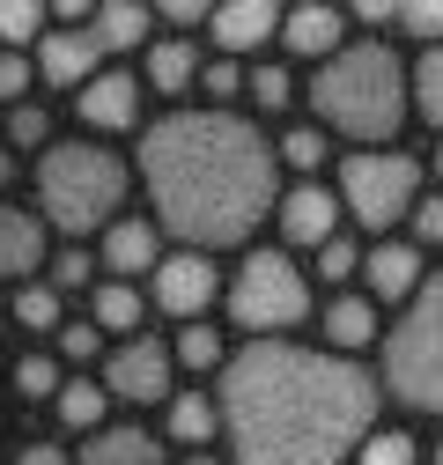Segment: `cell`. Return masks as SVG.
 I'll use <instances>...</instances> for the list:
<instances>
[{
    "label": "cell",
    "instance_id": "cell-1",
    "mask_svg": "<svg viewBox=\"0 0 443 465\" xmlns=\"http://www.w3.org/2000/svg\"><path fill=\"white\" fill-rule=\"evenodd\" d=\"M377 377L332 347L251 340L222 362L214 414L230 465H340L377 429Z\"/></svg>",
    "mask_w": 443,
    "mask_h": 465
},
{
    "label": "cell",
    "instance_id": "cell-2",
    "mask_svg": "<svg viewBox=\"0 0 443 465\" xmlns=\"http://www.w3.org/2000/svg\"><path fill=\"white\" fill-rule=\"evenodd\" d=\"M141 185L162 237L230 252L273 214V141L237 111H171L141 134Z\"/></svg>",
    "mask_w": 443,
    "mask_h": 465
},
{
    "label": "cell",
    "instance_id": "cell-3",
    "mask_svg": "<svg viewBox=\"0 0 443 465\" xmlns=\"http://www.w3.org/2000/svg\"><path fill=\"white\" fill-rule=\"evenodd\" d=\"M310 111L318 134H348L362 148H384L407 126V67L392 60V45H340L310 74Z\"/></svg>",
    "mask_w": 443,
    "mask_h": 465
},
{
    "label": "cell",
    "instance_id": "cell-4",
    "mask_svg": "<svg viewBox=\"0 0 443 465\" xmlns=\"http://www.w3.org/2000/svg\"><path fill=\"white\" fill-rule=\"evenodd\" d=\"M37 207L67 237H96L126 207V163L96 141H60L37 155Z\"/></svg>",
    "mask_w": 443,
    "mask_h": 465
},
{
    "label": "cell",
    "instance_id": "cell-5",
    "mask_svg": "<svg viewBox=\"0 0 443 465\" xmlns=\"http://www.w3.org/2000/svg\"><path fill=\"white\" fill-rule=\"evenodd\" d=\"M384 391L414 414H443V273H421L392 340H384Z\"/></svg>",
    "mask_w": 443,
    "mask_h": 465
},
{
    "label": "cell",
    "instance_id": "cell-6",
    "mask_svg": "<svg viewBox=\"0 0 443 465\" xmlns=\"http://www.w3.org/2000/svg\"><path fill=\"white\" fill-rule=\"evenodd\" d=\"M340 214H355L369 237H384L392 222H407L414 214V200H421V163L414 155H399V148H355L348 163H340Z\"/></svg>",
    "mask_w": 443,
    "mask_h": 465
},
{
    "label": "cell",
    "instance_id": "cell-7",
    "mask_svg": "<svg viewBox=\"0 0 443 465\" xmlns=\"http://www.w3.org/2000/svg\"><path fill=\"white\" fill-rule=\"evenodd\" d=\"M230 318H237L244 332H259V340L303 325V318H310V281H303V266H296L289 252H244V266L230 273Z\"/></svg>",
    "mask_w": 443,
    "mask_h": 465
},
{
    "label": "cell",
    "instance_id": "cell-8",
    "mask_svg": "<svg viewBox=\"0 0 443 465\" xmlns=\"http://www.w3.org/2000/svg\"><path fill=\"white\" fill-rule=\"evenodd\" d=\"M171 347L133 332L111 347V362H103V399H126V406H155V399H171Z\"/></svg>",
    "mask_w": 443,
    "mask_h": 465
},
{
    "label": "cell",
    "instance_id": "cell-9",
    "mask_svg": "<svg viewBox=\"0 0 443 465\" xmlns=\"http://www.w3.org/2000/svg\"><path fill=\"white\" fill-rule=\"evenodd\" d=\"M155 311H171V318H200L214 303V259L207 252H171V259H155Z\"/></svg>",
    "mask_w": 443,
    "mask_h": 465
},
{
    "label": "cell",
    "instance_id": "cell-10",
    "mask_svg": "<svg viewBox=\"0 0 443 465\" xmlns=\"http://www.w3.org/2000/svg\"><path fill=\"white\" fill-rule=\"evenodd\" d=\"M273 222H281V244L318 252V244H332V237H340V200H332L325 185H296V193H281V200H273Z\"/></svg>",
    "mask_w": 443,
    "mask_h": 465
},
{
    "label": "cell",
    "instance_id": "cell-11",
    "mask_svg": "<svg viewBox=\"0 0 443 465\" xmlns=\"http://www.w3.org/2000/svg\"><path fill=\"white\" fill-rule=\"evenodd\" d=\"M74 119H89L96 134H126V126H141V82L96 67V74L74 89Z\"/></svg>",
    "mask_w": 443,
    "mask_h": 465
},
{
    "label": "cell",
    "instance_id": "cell-12",
    "mask_svg": "<svg viewBox=\"0 0 443 465\" xmlns=\"http://www.w3.org/2000/svg\"><path fill=\"white\" fill-rule=\"evenodd\" d=\"M207 37H214L222 60L259 52V45L281 37V8H273V0H237V8H214V15H207Z\"/></svg>",
    "mask_w": 443,
    "mask_h": 465
},
{
    "label": "cell",
    "instance_id": "cell-13",
    "mask_svg": "<svg viewBox=\"0 0 443 465\" xmlns=\"http://www.w3.org/2000/svg\"><path fill=\"white\" fill-rule=\"evenodd\" d=\"M281 45L296 52V60H332V52H340L348 45V15L340 8H325V0H310V8H289L281 15Z\"/></svg>",
    "mask_w": 443,
    "mask_h": 465
},
{
    "label": "cell",
    "instance_id": "cell-14",
    "mask_svg": "<svg viewBox=\"0 0 443 465\" xmlns=\"http://www.w3.org/2000/svg\"><path fill=\"white\" fill-rule=\"evenodd\" d=\"M96 60H103V52L89 45V30H44V37H37V60H30V67H37L52 89H82V82L96 74Z\"/></svg>",
    "mask_w": 443,
    "mask_h": 465
},
{
    "label": "cell",
    "instance_id": "cell-15",
    "mask_svg": "<svg viewBox=\"0 0 443 465\" xmlns=\"http://www.w3.org/2000/svg\"><path fill=\"white\" fill-rule=\"evenodd\" d=\"M362 288H369V303H407L421 288V252L384 237L377 252H362Z\"/></svg>",
    "mask_w": 443,
    "mask_h": 465
},
{
    "label": "cell",
    "instance_id": "cell-16",
    "mask_svg": "<svg viewBox=\"0 0 443 465\" xmlns=\"http://www.w3.org/2000/svg\"><path fill=\"white\" fill-rule=\"evenodd\" d=\"M155 222H133V214H119L103 229V266H111V281H133V273H155Z\"/></svg>",
    "mask_w": 443,
    "mask_h": 465
},
{
    "label": "cell",
    "instance_id": "cell-17",
    "mask_svg": "<svg viewBox=\"0 0 443 465\" xmlns=\"http://www.w3.org/2000/svg\"><path fill=\"white\" fill-rule=\"evenodd\" d=\"M44 266V214H23V207H0V273L23 281Z\"/></svg>",
    "mask_w": 443,
    "mask_h": 465
},
{
    "label": "cell",
    "instance_id": "cell-18",
    "mask_svg": "<svg viewBox=\"0 0 443 465\" xmlns=\"http://www.w3.org/2000/svg\"><path fill=\"white\" fill-rule=\"evenodd\" d=\"M148 30H155V15L148 8H126V0H103V8H89V45L103 52H133V45H148Z\"/></svg>",
    "mask_w": 443,
    "mask_h": 465
},
{
    "label": "cell",
    "instance_id": "cell-19",
    "mask_svg": "<svg viewBox=\"0 0 443 465\" xmlns=\"http://www.w3.org/2000/svg\"><path fill=\"white\" fill-rule=\"evenodd\" d=\"M325 340H332V355H362V347L377 340V303L369 296H332L325 303Z\"/></svg>",
    "mask_w": 443,
    "mask_h": 465
},
{
    "label": "cell",
    "instance_id": "cell-20",
    "mask_svg": "<svg viewBox=\"0 0 443 465\" xmlns=\"http://www.w3.org/2000/svg\"><path fill=\"white\" fill-rule=\"evenodd\" d=\"M74 465H162V450H155L148 429H96Z\"/></svg>",
    "mask_w": 443,
    "mask_h": 465
},
{
    "label": "cell",
    "instance_id": "cell-21",
    "mask_svg": "<svg viewBox=\"0 0 443 465\" xmlns=\"http://www.w3.org/2000/svg\"><path fill=\"white\" fill-rule=\"evenodd\" d=\"M148 82H155V96L192 89V82H200V52H192L185 37H155V45H148Z\"/></svg>",
    "mask_w": 443,
    "mask_h": 465
},
{
    "label": "cell",
    "instance_id": "cell-22",
    "mask_svg": "<svg viewBox=\"0 0 443 465\" xmlns=\"http://www.w3.org/2000/svg\"><path fill=\"white\" fill-rule=\"evenodd\" d=\"M141 311H148V303H141V288H133V281H103L96 296H89V325H96V332H126V340H133Z\"/></svg>",
    "mask_w": 443,
    "mask_h": 465
},
{
    "label": "cell",
    "instance_id": "cell-23",
    "mask_svg": "<svg viewBox=\"0 0 443 465\" xmlns=\"http://www.w3.org/2000/svg\"><path fill=\"white\" fill-rule=\"evenodd\" d=\"M214 429H222V414H214V399L207 391H171V436L178 443H214Z\"/></svg>",
    "mask_w": 443,
    "mask_h": 465
},
{
    "label": "cell",
    "instance_id": "cell-24",
    "mask_svg": "<svg viewBox=\"0 0 443 465\" xmlns=\"http://www.w3.org/2000/svg\"><path fill=\"white\" fill-rule=\"evenodd\" d=\"M407 111H421L428 126H443V45H428L414 60V82H407Z\"/></svg>",
    "mask_w": 443,
    "mask_h": 465
},
{
    "label": "cell",
    "instance_id": "cell-25",
    "mask_svg": "<svg viewBox=\"0 0 443 465\" xmlns=\"http://www.w3.org/2000/svg\"><path fill=\"white\" fill-rule=\"evenodd\" d=\"M325 155H332V141H325L318 126H289V134H281V148H273V163H289L303 185H310V170H325Z\"/></svg>",
    "mask_w": 443,
    "mask_h": 465
},
{
    "label": "cell",
    "instance_id": "cell-26",
    "mask_svg": "<svg viewBox=\"0 0 443 465\" xmlns=\"http://www.w3.org/2000/svg\"><path fill=\"white\" fill-rule=\"evenodd\" d=\"M44 37V8L37 0H0V52H23Z\"/></svg>",
    "mask_w": 443,
    "mask_h": 465
},
{
    "label": "cell",
    "instance_id": "cell-27",
    "mask_svg": "<svg viewBox=\"0 0 443 465\" xmlns=\"http://www.w3.org/2000/svg\"><path fill=\"white\" fill-rule=\"evenodd\" d=\"M52 406H60V421H67V429H89V436H96V421H103V391H96L89 377L60 384V399H52Z\"/></svg>",
    "mask_w": 443,
    "mask_h": 465
},
{
    "label": "cell",
    "instance_id": "cell-28",
    "mask_svg": "<svg viewBox=\"0 0 443 465\" xmlns=\"http://www.w3.org/2000/svg\"><path fill=\"white\" fill-rule=\"evenodd\" d=\"M171 362H185V370H214V362H230V355H222V332L192 318V325L178 332V347H171Z\"/></svg>",
    "mask_w": 443,
    "mask_h": 465
},
{
    "label": "cell",
    "instance_id": "cell-29",
    "mask_svg": "<svg viewBox=\"0 0 443 465\" xmlns=\"http://www.w3.org/2000/svg\"><path fill=\"white\" fill-rule=\"evenodd\" d=\"M355 465H414V436H399V429H369V436L355 443Z\"/></svg>",
    "mask_w": 443,
    "mask_h": 465
},
{
    "label": "cell",
    "instance_id": "cell-30",
    "mask_svg": "<svg viewBox=\"0 0 443 465\" xmlns=\"http://www.w3.org/2000/svg\"><path fill=\"white\" fill-rule=\"evenodd\" d=\"M15 325H30V332H60V296L37 281V288H23L15 296Z\"/></svg>",
    "mask_w": 443,
    "mask_h": 465
},
{
    "label": "cell",
    "instance_id": "cell-31",
    "mask_svg": "<svg viewBox=\"0 0 443 465\" xmlns=\"http://www.w3.org/2000/svg\"><path fill=\"white\" fill-rule=\"evenodd\" d=\"M244 89H251V104H259V111H281V104L296 96L289 67H273V60H266V67H251V74H244Z\"/></svg>",
    "mask_w": 443,
    "mask_h": 465
},
{
    "label": "cell",
    "instance_id": "cell-32",
    "mask_svg": "<svg viewBox=\"0 0 443 465\" xmlns=\"http://www.w3.org/2000/svg\"><path fill=\"white\" fill-rule=\"evenodd\" d=\"M15 391L23 399H60V362L52 355H23L15 362Z\"/></svg>",
    "mask_w": 443,
    "mask_h": 465
},
{
    "label": "cell",
    "instance_id": "cell-33",
    "mask_svg": "<svg viewBox=\"0 0 443 465\" xmlns=\"http://www.w3.org/2000/svg\"><path fill=\"white\" fill-rule=\"evenodd\" d=\"M89 273H96V259L74 244V252H60V259H52V281H44V288H52V296H67V288H89Z\"/></svg>",
    "mask_w": 443,
    "mask_h": 465
},
{
    "label": "cell",
    "instance_id": "cell-34",
    "mask_svg": "<svg viewBox=\"0 0 443 465\" xmlns=\"http://www.w3.org/2000/svg\"><path fill=\"white\" fill-rule=\"evenodd\" d=\"M44 134H52L44 104H15V111H8V141H15V148H44Z\"/></svg>",
    "mask_w": 443,
    "mask_h": 465
},
{
    "label": "cell",
    "instance_id": "cell-35",
    "mask_svg": "<svg viewBox=\"0 0 443 465\" xmlns=\"http://www.w3.org/2000/svg\"><path fill=\"white\" fill-rule=\"evenodd\" d=\"M392 30L421 37V52H428V45H443V0H428V8H399V23H392Z\"/></svg>",
    "mask_w": 443,
    "mask_h": 465
},
{
    "label": "cell",
    "instance_id": "cell-36",
    "mask_svg": "<svg viewBox=\"0 0 443 465\" xmlns=\"http://www.w3.org/2000/svg\"><path fill=\"white\" fill-rule=\"evenodd\" d=\"M318 273H325L332 288H340L348 273H362V252H355L348 237H332V244H318Z\"/></svg>",
    "mask_w": 443,
    "mask_h": 465
},
{
    "label": "cell",
    "instance_id": "cell-37",
    "mask_svg": "<svg viewBox=\"0 0 443 465\" xmlns=\"http://www.w3.org/2000/svg\"><path fill=\"white\" fill-rule=\"evenodd\" d=\"M30 60H23V52H0V96H8V104H30Z\"/></svg>",
    "mask_w": 443,
    "mask_h": 465
},
{
    "label": "cell",
    "instance_id": "cell-38",
    "mask_svg": "<svg viewBox=\"0 0 443 465\" xmlns=\"http://www.w3.org/2000/svg\"><path fill=\"white\" fill-rule=\"evenodd\" d=\"M407 222H414V237H421V244H443V193H421Z\"/></svg>",
    "mask_w": 443,
    "mask_h": 465
},
{
    "label": "cell",
    "instance_id": "cell-39",
    "mask_svg": "<svg viewBox=\"0 0 443 465\" xmlns=\"http://www.w3.org/2000/svg\"><path fill=\"white\" fill-rule=\"evenodd\" d=\"M200 89H207V96H237V89H244V67H237V60H207V67H200Z\"/></svg>",
    "mask_w": 443,
    "mask_h": 465
},
{
    "label": "cell",
    "instance_id": "cell-40",
    "mask_svg": "<svg viewBox=\"0 0 443 465\" xmlns=\"http://www.w3.org/2000/svg\"><path fill=\"white\" fill-rule=\"evenodd\" d=\"M96 340H103V332H96L89 318H82V325H60V355H67V362H96Z\"/></svg>",
    "mask_w": 443,
    "mask_h": 465
},
{
    "label": "cell",
    "instance_id": "cell-41",
    "mask_svg": "<svg viewBox=\"0 0 443 465\" xmlns=\"http://www.w3.org/2000/svg\"><path fill=\"white\" fill-rule=\"evenodd\" d=\"M162 23H171V30H192V23H207V8H200V0H162Z\"/></svg>",
    "mask_w": 443,
    "mask_h": 465
},
{
    "label": "cell",
    "instance_id": "cell-42",
    "mask_svg": "<svg viewBox=\"0 0 443 465\" xmlns=\"http://www.w3.org/2000/svg\"><path fill=\"white\" fill-rule=\"evenodd\" d=\"M15 465H67V450H60V443H30Z\"/></svg>",
    "mask_w": 443,
    "mask_h": 465
},
{
    "label": "cell",
    "instance_id": "cell-43",
    "mask_svg": "<svg viewBox=\"0 0 443 465\" xmlns=\"http://www.w3.org/2000/svg\"><path fill=\"white\" fill-rule=\"evenodd\" d=\"M0 185H15V155L8 148H0Z\"/></svg>",
    "mask_w": 443,
    "mask_h": 465
},
{
    "label": "cell",
    "instance_id": "cell-44",
    "mask_svg": "<svg viewBox=\"0 0 443 465\" xmlns=\"http://www.w3.org/2000/svg\"><path fill=\"white\" fill-rule=\"evenodd\" d=\"M185 465H222V458H207V450H192V458H185Z\"/></svg>",
    "mask_w": 443,
    "mask_h": 465
},
{
    "label": "cell",
    "instance_id": "cell-45",
    "mask_svg": "<svg viewBox=\"0 0 443 465\" xmlns=\"http://www.w3.org/2000/svg\"><path fill=\"white\" fill-rule=\"evenodd\" d=\"M436 178H443V141H436Z\"/></svg>",
    "mask_w": 443,
    "mask_h": 465
},
{
    "label": "cell",
    "instance_id": "cell-46",
    "mask_svg": "<svg viewBox=\"0 0 443 465\" xmlns=\"http://www.w3.org/2000/svg\"><path fill=\"white\" fill-rule=\"evenodd\" d=\"M436 465H443V443H436Z\"/></svg>",
    "mask_w": 443,
    "mask_h": 465
}]
</instances>
